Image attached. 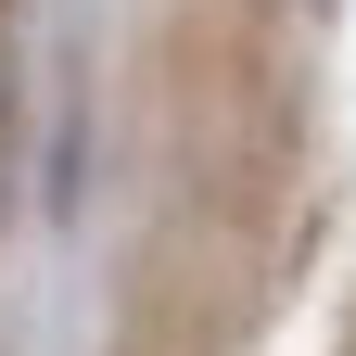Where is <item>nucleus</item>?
I'll return each mask as SVG.
<instances>
[{"label": "nucleus", "instance_id": "obj_1", "mask_svg": "<svg viewBox=\"0 0 356 356\" xmlns=\"http://www.w3.org/2000/svg\"><path fill=\"white\" fill-rule=\"evenodd\" d=\"M165 204L293 242V165H305V89L280 0H178L165 13Z\"/></svg>", "mask_w": 356, "mask_h": 356}]
</instances>
